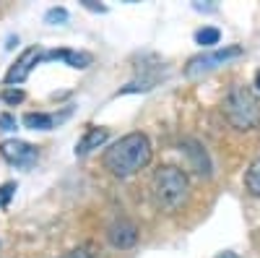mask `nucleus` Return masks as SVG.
<instances>
[{
  "instance_id": "obj_14",
  "label": "nucleus",
  "mask_w": 260,
  "mask_h": 258,
  "mask_svg": "<svg viewBox=\"0 0 260 258\" xmlns=\"http://www.w3.org/2000/svg\"><path fill=\"white\" fill-rule=\"evenodd\" d=\"M0 99L6 104H21L26 99V94H24V89H18V86H6V89L0 92Z\"/></svg>"
},
{
  "instance_id": "obj_12",
  "label": "nucleus",
  "mask_w": 260,
  "mask_h": 258,
  "mask_svg": "<svg viewBox=\"0 0 260 258\" xmlns=\"http://www.w3.org/2000/svg\"><path fill=\"white\" fill-rule=\"evenodd\" d=\"M245 188H247L250 196L260 198V157H257V159L247 167V172H245Z\"/></svg>"
},
{
  "instance_id": "obj_6",
  "label": "nucleus",
  "mask_w": 260,
  "mask_h": 258,
  "mask_svg": "<svg viewBox=\"0 0 260 258\" xmlns=\"http://www.w3.org/2000/svg\"><path fill=\"white\" fill-rule=\"evenodd\" d=\"M42 58H45V52H42L39 47H29V50H24L18 58H16V63L8 68V73H6V83L8 86H18V83H24L26 78H29V73L34 71V66L37 63H42Z\"/></svg>"
},
{
  "instance_id": "obj_18",
  "label": "nucleus",
  "mask_w": 260,
  "mask_h": 258,
  "mask_svg": "<svg viewBox=\"0 0 260 258\" xmlns=\"http://www.w3.org/2000/svg\"><path fill=\"white\" fill-rule=\"evenodd\" d=\"M0 128H3V131H13V128H16V118L13 115H0Z\"/></svg>"
},
{
  "instance_id": "obj_10",
  "label": "nucleus",
  "mask_w": 260,
  "mask_h": 258,
  "mask_svg": "<svg viewBox=\"0 0 260 258\" xmlns=\"http://www.w3.org/2000/svg\"><path fill=\"white\" fill-rule=\"evenodd\" d=\"M68 118V110L62 115H50V112H26L24 115V125L31 128V131H52V128Z\"/></svg>"
},
{
  "instance_id": "obj_19",
  "label": "nucleus",
  "mask_w": 260,
  "mask_h": 258,
  "mask_svg": "<svg viewBox=\"0 0 260 258\" xmlns=\"http://www.w3.org/2000/svg\"><path fill=\"white\" fill-rule=\"evenodd\" d=\"M81 3H83V8H89V11H99V13H104V11H107L104 6L94 3V0H81Z\"/></svg>"
},
{
  "instance_id": "obj_5",
  "label": "nucleus",
  "mask_w": 260,
  "mask_h": 258,
  "mask_svg": "<svg viewBox=\"0 0 260 258\" xmlns=\"http://www.w3.org/2000/svg\"><path fill=\"white\" fill-rule=\"evenodd\" d=\"M0 154H3V159H6L11 167L29 169V167H34L37 159H39V149L31 146V144H26V141L11 138V141L0 144Z\"/></svg>"
},
{
  "instance_id": "obj_8",
  "label": "nucleus",
  "mask_w": 260,
  "mask_h": 258,
  "mask_svg": "<svg viewBox=\"0 0 260 258\" xmlns=\"http://www.w3.org/2000/svg\"><path fill=\"white\" fill-rule=\"evenodd\" d=\"M42 60H62L65 66L83 71V68L91 66L94 58L89 52H78V50H50V52H45V58H42Z\"/></svg>"
},
{
  "instance_id": "obj_11",
  "label": "nucleus",
  "mask_w": 260,
  "mask_h": 258,
  "mask_svg": "<svg viewBox=\"0 0 260 258\" xmlns=\"http://www.w3.org/2000/svg\"><path fill=\"white\" fill-rule=\"evenodd\" d=\"M182 152L192 157V164H195V172H198V175H211V164H208V157H206V152L201 149V144L185 141L182 144Z\"/></svg>"
},
{
  "instance_id": "obj_17",
  "label": "nucleus",
  "mask_w": 260,
  "mask_h": 258,
  "mask_svg": "<svg viewBox=\"0 0 260 258\" xmlns=\"http://www.w3.org/2000/svg\"><path fill=\"white\" fill-rule=\"evenodd\" d=\"M13 193H16V183H3L0 185V209H6L11 204Z\"/></svg>"
},
{
  "instance_id": "obj_13",
  "label": "nucleus",
  "mask_w": 260,
  "mask_h": 258,
  "mask_svg": "<svg viewBox=\"0 0 260 258\" xmlns=\"http://www.w3.org/2000/svg\"><path fill=\"white\" fill-rule=\"evenodd\" d=\"M219 39H221V32L216 26H203V29L195 32V42H198L201 47H213V45H219Z\"/></svg>"
},
{
  "instance_id": "obj_1",
  "label": "nucleus",
  "mask_w": 260,
  "mask_h": 258,
  "mask_svg": "<svg viewBox=\"0 0 260 258\" xmlns=\"http://www.w3.org/2000/svg\"><path fill=\"white\" fill-rule=\"evenodd\" d=\"M104 169L115 178H130L151 162V141L146 133H127L117 144H112L102 157Z\"/></svg>"
},
{
  "instance_id": "obj_21",
  "label": "nucleus",
  "mask_w": 260,
  "mask_h": 258,
  "mask_svg": "<svg viewBox=\"0 0 260 258\" xmlns=\"http://www.w3.org/2000/svg\"><path fill=\"white\" fill-rule=\"evenodd\" d=\"M255 86H257V89H260V71L255 73Z\"/></svg>"
},
{
  "instance_id": "obj_15",
  "label": "nucleus",
  "mask_w": 260,
  "mask_h": 258,
  "mask_svg": "<svg viewBox=\"0 0 260 258\" xmlns=\"http://www.w3.org/2000/svg\"><path fill=\"white\" fill-rule=\"evenodd\" d=\"M65 21H68V11H65V8H50L47 13H45V24H65Z\"/></svg>"
},
{
  "instance_id": "obj_20",
  "label": "nucleus",
  "mask_w": 260,
  "mask_h": 258,
  "mask_svg": "<svg viewBox=\"0 0 260 258\" xmlns=\"http://www.w3.org/2000/svg\"><path fill=\"white\" fill-rule=\"evenodd\" d=\"M216 258H240V255H237V253H232V250H226V253H219Z\"/></svg>"
},
{
  "instance_id": "obj_7",
  "label": "nucleus",
  "mask_w": 260,
  "mask_h": 258,
  "mask_svg": "<svg viewBox=\"0 0 260 258\" xmlns=\"http://www.w3.org/2000/svg\"><path fill=\"white\" fill-rule=\"evenodd\" d=\"M107 238H110L115 248H133L138 243V227L127 219H117L107 230Z\"/></svg>"
},
{
  "instance_id": "obj_9",
  "label": "nucleus",
  "mask_w": 260,
  "mask_h": 258,
  "mask_svg": "<svg viewBox=\"0 0 260 258\" xmlns=\"http://www.w3.org/2000/svg\"><path fill=\"white\" fill-rule=\"evenodd\" d=\"M107 136H110V131L107 128H96V125H89L86 128V133L78 138V144H76V157H83V154H89L91 149H99L104 141H107Z\"/></svg>"
},
{
  "instance_id": "obj_2",
  "label": "nucleus",
  "mask_w": 260,
  "mask_h": 258,
  "mask_svg": "<svg viewBox=\"0 0 260 258\" xmlns=\"http://www.w3.org/2000/svg\"><path fill=\"white\" fill-rule=\"evenodd\" d=\"M151 196H154V206L159 211H177L190 196V180L185 169L175 164L159 167L154 180H151Z\"/></svg>"
},
{
  "instance_id": "obj_3",
  "label": "nucleus",
  "mask_w": 260,
  "mask_h": 258,
  "mask_svg": "<svg viewBox=\"0 0 260 258\" xmlns=\"http://www.w3.org/2000/svg\"><path fill=\"white\" fill-rule=\"evenodd\" d=\"M224 118L234 131H252L260 125V97L250 89V86L237 83L224 97Z\"/></svg>"
},
{
  "instance_id": "obj_4",
  "label": "nucleus",
  "mask_w": 260,
  "mask_h": 258,
  "mask_svg": "<svg viewBox=\"0 0 260 258\" xmlns=\"http://www.w3.org/2000/svg\"><path fill=\"white\" fill-rule=\"evenodd\" d=\"M240 55H242V47H240V45H229V47H219V50H211V52H203V55H195V58L187 63L185 73H187L190 78H195V76L208 73V71H213V68L224 66L226 60L240 58Z\"/></svg>"
},
{
  "instance_id": "obj_16",
  "label": "nucleus",
  "mask_w": 260,
  "mask_h": 258,
  "mask_svg": "<svg viewBox=\"0 0 260 258\" xmlns=\"http://www.w3.org/2000/svg\"><path fill=\"white\" fill-rule=\"evenodd\" d=\"M57 258H96V253H94L91 245H78V248H73V250H68V253L57 255Z\"/></svg>"
}]
</instances>
